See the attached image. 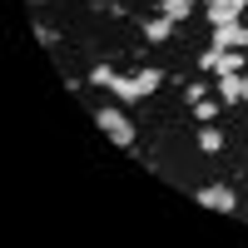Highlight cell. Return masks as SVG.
Segmentation results:
<instances>
[{
    "label": "cell",
    "mask_w": 248,
    "mask_h": 248,
    "mask_svg": "<svg viewBox=\"0 0 248 248\" xmlns=\"http://www.w3.org/2000/svg\"><path fill=\"white\" fill-rule=\"evenodd\" d=\"M94 124L105 129L119 149H134V119L124 114V109H114V105H105V109H94Z\"/></svg>",
    "instance_id": "cell-1"
},
{
    "label": "cell",
    "mask_w": 248,
    "mask_h": 248,
    "mask_svg": "<svg viewBox=\"0 0 248 248\" xmlns=\"http://www.w3.org/2000/svg\"><path fill=\"white\" fill-rule=\"evenodd\" d=\"M194 199L203 203V209H218V214H233L238 209V194L229 189V184H209V189H199Z\"/></svg>",
    "instance_id": "cell-2"
},
{
    "label": "cell",
    "mask_w": 248,
    "mask_h": 248,
    "mask_svg": "<svg viewBox=\"0 0 248 248\" xmlns=\"http://www.w3.org/2000/svg\"><path fill=\"white\" fill-rule=\"evenodd\" d=\"M218 79V105H243L248 99V75L233 70V75H214Z\"/></svg>",
    "instance_id": "cell-3"
},
{
    "label": "cell",
    "mask_w": 248,
    "mask_h": 248,
    "mask_svg": "<svg viewBox=\"0 0 248 248\" xmlns=\"http://www.w3.org/2000/svg\"><path fill=\"white\" fill-rule=\"evenodd\" d=\"M214 45H218V50H248V25H243V20L214 25Z\"/></svg>",
    "instance_id": "cell-4"
},
{
    "label": "cell",
    "mask_w": 248,
    "mask_h": 248,
    "mask_svg": "<svg viewBox=\"0 0 248 248\" xmlns=\"http://www.w3.org/2000/svg\"><path fill=\"white\" fill-rule=\"evenodd\" d=\"M109 90H114V99H124V105H134V99H144V85H139V75H134V79H129V75H119V79H114Z\"/></svg>",
    "instance_id": "cell-5"
},
{
    "label": "cell",
    "mask_w": 248,
    "mask_h": 248,
    "mask_svg": "<svg viewBox=\"0 0 248 248\" xmlns=\"http://www.w3.org/2000/svg\"><path fill=\"white\" fill-rule=\"evenodd\" d=\"M174 35V20H164V15H154V20H144V40L149 45H164V40Z\"/></svg>",
    "instance_id": "cell-6"
},
{
    "label": "cell",
    "mask_w": 248,
    "mask_h": 248,
    "mask_svg": "<svg viewBox=\"0 0 248 248\" xmlns=\"http://www.w3.org/2000/svg\"><path fill=\"white\" fill-rule=\"evenodd\" d=\"M159 15L179 25V20H189V15H194V0H159Z\"/></svg>",
    "instance_id": "cell-7"
},
{
    "label": "cell",
    "mask_w": 248,
    "mask_h": 248,
    "mask_svg": "<svg viewBox=\"0 0 248 248\" xmlns=\"http://www.w3.org/2000/svg\"><path fill=\"white\" fill-rule=\"evenodd\" d=\"M199 154H223V134L214 124H199Z\"/></svg>",
    "instance_id": "cell-8"
},
{
    "label": "cell",
    "mask_w": 248,
    "mask_h": 248,
    "mask_svg": "<svg viewBox=\"0 0 248 248\" xmlns=\"http://www.w3.org/2000/svg\"><path fill=\"white\" fill-rule=\"evenodd\" d=\"M139 85H144V94H154V90L164 85V70H159V65H144V70H139Z\"/></svg>",
    "instance_id": "cell-9"
},
{
    "label": "cell",
    "mask_w": 248,
    "mask_h": 248,
    "mask_svg": "<svg viewBox=\"0 0 248 248\" xmlns=\"http://www.w3.org/2000/svg\"><path fill=\"white\" fill-rule=\"evenodd\" d=\"M114 79H119V70H114V65H94V70H90V85H99V90H109Z\"/></svg>",
    "instance_id": "cell-10"
},
{
    "label": "cell",
    "mask_w": 248,
    "mask_h": 248,
    "mask_svg": "<svg viewBox=\"0 0 248 248\" xmlns=\"http://www.w3.org/2000/svg\"><path fill=\"white\" fill-rule=\"evenodd\" d=\"M189 109H194V119H199V124H214V114H218L223 105H214V99H199V105H189Z\"/></svg>",
    "instance_id": "cell-11"
},
{
    "label": "cell",
    "mask_w": 248,
    "mask_h": 248,
    "mask_svg": "<svg viewBox=\"0 0 248 248\" xmlns=\"http://www.w3.org/2000/svg\"><path fill=\"white\" fill-rule=\"evenodd\" d=\"M184 99H189V105H199V99H209V85H203V79H194V85L184 90Z\"/></svg>",
    "instance_id": "cell-12"
},
{
    "label": "cell",
    "mask_w": 248,
    "mask_h": 248,
    "mask_svg": "<svg viewBox=\"0 0 248 248\" xmlns=\"http://www.w3.org/2000/svg\"><path fill=\"white\" fill-rule=\"evenodd\" d=\"M35 40H40V45H55V40H60V35H55L50 25H35Z\"/></svg>",
    "instance_id": "cell-13"
}]
</instances>
